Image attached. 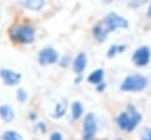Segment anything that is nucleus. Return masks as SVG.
I'll list each match as a JSON object with an SVG mask.
<instances>
[{
	"label": "nucleus",
	"mask_w": 151,
	"mask_h": 140,
	"mask_svg": "<svg viewBox=\"0 0 151 140\" xmlns=\"http://www.w3.org/2000/svg\"><path fill=\"white\" fill-rule=\"evenodd\" d=\"M11 40L20 45H29L35 40V28L31 24H15L8 30Z\"/></svg>",
	"instance_id": "1"
},
{
	"label": "nucleus",
	"mask_w": 151,
	"mask_h": 140,
	"mask_svg": "<svg viewBox=\"0 0 151 140\" xmlns=\"http://www.w3.org/2000/svg\"><path fill=\"white\" fill-rule=\"evenodd\" d=\"M141 120H142L141 113L137 112L135 106L129 105L128 106V109L125 112H122L117 117L116 122H117V126L122 131L131 132V131H134L137 127V125L141 122Z\"/></svg>",
	"instance_id": "2"
},
{
	"label": "nucleus",
	"mask_w": 151,
	"mask_h": 140,
	"mask_svg": "<svg viewBox=\"0 0 151 140\" xmlns=\"http://www.w3.org/2000/svg\"><path fill=\"white\" fill-rule=\"evenodd\" d=\"M148 85V79L142 74H132L128 75L123 82L121 84L119 88L124 92H141Z\"/></svg>",
	"instance_id": "3"
},
{
	"label": "nucleus",
	"mask_w": 151,
	"mask_h": 140,
	"mask_svg": "<svg viewBox=\"0 0 151 140\" xmlns=\"http://www.w3.org/2000/svg\"><path fill=\"white\" fill-rule=\"evenodd\" d=\"M102 25L106 27V30L109 33V32H114L117 28H128L129 23L125 18H123L116 13H110L104 18Z\"/></svg>",
	"instance_id": "4"
},
{
	"label": "nucleus",
	"mask_w": 151,
	"mask_h": 140,
	"mask_svg": "<svg viewBox=\"0 0 151 140\" xmlns=\"http://www.w3.org/2000/svg\"><path fill=\"white\" fill-rule=\"evenodd\" d=\"M97 132V121L93 113H88L83 121L82 140H91Z\"/></svg>",
	"instance_id": "5"
},
{
	"label": "nucleus",
	"mask_w": 151,
	"mask_h": 140,
	"mask_svg": "<svg viewBox=\"0 0 151 140\" xmlns=\"http://www.w3.org/2000/svg\"><path fill=\"white\" fill-rule=\"evenodd\" d=\"M59 60V53L53 47H45L39 52V64L41 66H49Z\"/></svg>",
	"instance_id": "6"
},
{
	"label": "nucleus",
	"mask_w": 151,
	"mask_h": 140,
	"mask_svg": "<svg viewBox=\"0 0 151 140\" xmlns=\"http://www.w3.org/2000/svg\"><path fill=\"white\" fill-rule=\"evenodd\" d=\"M150 57V50L147 46H142L135 51V53L132 55V63L138 67H143V66H147L149 64Z\"/></svg>",
	"instance_id": "7"
},
{
	"label": "nucleus",
	"mask_w": 151,
	"mask_h": 140,
	"mask_svg": "<svg viewBox=\"0 0 151 140\" xmlns=\"http://www.w3.org/2000/svg\"><path fill=\"white\" fill-rule=\"evenodd\" d=\"M0 77L5 85L7 86H15L21 80V74L9 69H1L0 70Z\"/></svg>",
	"instance_id": "8"
},
{
	"label": "nucleus",
	"mask_w": 151,
	"mask_h": 140,
	"mask_svg": "<svg viewBox=\"0 0 151 140\" xmlns=\"http://www.w3.org/2000/svg\"><path fill=\"white\" fill-rule=\"evenodd\" d=\"M87 67V55L86 53H78L73 61V70L76 74H82V72Z\"/></svg>",
	"instance_id": "9"
},
{
	"label": "nucleus",
	"mask_w": 151,
	"mask_h": 140,
	"mask_svg": "<svg viewBox=\"0 0 151 140\" xmlns=\"http://www.w3.org/2000/svg\"><path fill=\"white\" fill-rule=\"evenodd\" d=\"M20 5L26 9L38 12V11H41L45 7L46 0H21Z\"/></svg>",
	"instance_id": "10"
},
{
	"label": "nucleus",
	"mask_w": 151,
	"mask_h": 140,
	"mask_svg": "<svg viewBox=\"0 0 151 140\" xmlns=\"http://www.w3.org/2000/svg\"><path fill=\"white\" fill-rule=\"evenodd\" d=\"M0 118L5 122H9L15 118V113L9 105H1L0 106Z\"/></svg>",
	"instance_id": "11"
},
{
	"label": "nucleus",
	"mask_w": 151,
	"mask_h": 140,
	"mask_svg": "<svg viewBox=\"0 0 151 140\" xmlns=\"http://www.w3.org/2000/svg\"><path fill=\"white\" fill-rule=\"evenodd\" d=\"M103 78H104V71L102 70V69H97V70L93 71L88 75V81L90 84L99 85V84L103 82Z\"/></svg>",
	"instance_id": "12"
},
{
	"label": "nucleus",
	"mask_w": 151,
	"mask_h": 140,
	"mask_svg": "<svg viewBox=\"0 0 151 140\" xmlns=\"http://www.w3.org/2000/svg\"><path fill=\"white\" fill-rule=\"evenodd\" d=\"M93 33H94V36L96 38V40L99 42H103L108 38V31L106 30V27L102 24L96 25L95 28L93 30Z\"/></svg>",
	"instance_id": "13"
},
{
	"label": "nucleus",
	"mask_w": 151,
	"mask_h": 140,
	"mask_svg": "<svg viewBox=\"0 0 151 140\" xmlns=\"http://www.w3.org/2000/svg\"><path fill=\"white\" fill-rule=\"evenodd\" d=\"M66 108H67V103L60 101L59 104H56V106H55V109H54L52 117H53V118H56V119L63 117V114L66 113Z\"/></svg>",
	"instance_id": "14"
},
{
	"label": "nucleus",
	"mask_w": 151,
	"mask_h": 140,
	"mask_svg": "<svg viewBox=\"0 0 151 140\" xmlns=\"http://www.w3.org/2000/svg\"><path fill=\"white\" fill-rule=\"evenodd\" d=\"M82 114H83V106L81 103H78V101H75V103H73L72 104V117H73V119H80L81 117H82Z\"/></svg>",
	"instance_id": "15"
},
{
	"label": "nucleus",
	"mask_w": 151,
	"mask_h": 140,
	"mask_svg": "<svg viewBox=\"0 0 151 140\" xmlns=\"http://www.w3.org/2000/svg\"><path fill=\"white\" fill-rule=\"evenodd\" d=\"M1 140H24V138L21 134H19L15 131H6L2 134Z\"/></svg>",
	"instance_id": "16"
},
{
	"label": "nucleus",
	"mask_w": 151,
	"mask_h": 140,
	"mask_svg": "<svg viewBox=\"0 0 151 140\" xmlns=\"http://www.w3.org/2000/svg\"><path fill=\"white\" fill-rule=\"evenodd\" d=\"M125 50V46H118V45H113L110 48H109V51H108V58H113L115 57L116 54H118V53H122L123 51Z\"/></svg>",
	"instance_id": "17"
},
{
	"label": "nucleus",
	"mask_w": 151,
	"mask_h": 140,
	"mask_svg": "<svg viewBox=\"0 0 151 140\" xmlns=\"http://www.w3.org/2000/svg\"><path fill=\"white\" fill-rule=\"evenodd\" d=\"M28 98V93L24 90V88H19L17 91V99L20 101V103H25Z\"/></svg>",
	"instance_id": "18"
},
{
	"label": "nucleus",
	"mask_w": 151,
	"mask_h": 140,
	"mask_svg": "<svg viewBox=\"0 0 151 140\" xmlns=\"http://www.w3.org/2000/svg\"><path fill=\"white\" fill-rule=\"evenodd\" d=\"M141 140H151V128L145 127V128L142 131Z\"/></svg>",
	"instance_id": "19"
},
{
	"label": "nucleus",
	"mask_w": 151,
	"mask_h": 140,
	"mask_svg": "<svg viewBox=\"0 0 151 140\" xmlns=\"http://www.w3.org/2000/svg\"><path fill=\"white\" fill-rule=\"evenodd\" d=\"M49 140H63V137H62V134L60 132H53Z\"/></svg>",
	"instance_id": "20"
},
{
	"label": "nucleus",
	"mask_w": 151,
	"mask_h": 140,
	"mask_svg": "<svg viewBox=\"0 0 151 140\" xmlns=\"http://www.w3.org/2000/svg\"><path fill=\"white\" fill-rule=\"evenodd\" d=\"M68 61H69V57H63L60 65H61L62 67H67V66H68Z\"/></svg>",
	"instance_id": "21"
},
{
	"label": "nucleus",
	"mask_w": 151,
	"mask_h": 140,
	"mask_svg": "<svg viewBox=\"0 0 151 140\" xmlns=\"http://www.w3.org/2000/svg\"><path fill=\"white\" fill-rule=\"evenodd\" d=\"M37 127H38V128L41 131V132H42V133H45V132H46V126H45V124H43V122H39Z\"/></svg>",
	"instance_id": "22"
},
{
	"label": "nucleus",
	"mask_w": 151,
	"mask_h": 140,
	"mask_svg": "<svg viewBox=\"0 0 151 140\" xmlns=\"http://www.w3.org/2000/svg\"><path fill=\"white\" fill-rule=\"evenodd\" d=\"M106 88V84H103V82H101V84H99L97 85V91H100V92H102L103 90Z\"/></svg>",
	"instance_id": "23"
},
{
	"label": "nucleus",
	"mask_w": 151,
	"mask_h": 140,
	"mask_svg": "<svg viewBox=\"0 0 151 140\" xmlns=\"http://www.w3.org/2000/svg\"><path fill=\"white\" fill-rule=\"evenodd\" d=\"M29 117H31V120H35V119H37V115H35L34 113H31Z\"/></svg>",
	"instance_id": "24"
},
{
	"label": "nucleus",
	"mask_w": 151,
	"mask_h": 140,
	"mask_svg": "<svg viewBox=\"0 0 151 140\" xmlns=\"http://www.w3.org/2000/svg\"><path fill=\"white\" fill-rule=\"evenodd\" d=\"M148 17L151 18V4H150V6H149V9H148Z\"/></svg>",
	"instance_id": "25"
},
{
	"label": "nucleus",
	"mask_w": 151,
	"mask_h": 140,
	"mask_svg": "<svg viewBox=\"0 0 151 140\" xmlns=\"http://www.w3.org/2000/svg\"><path fill=\"white\" fill-rule=\"evenodd\" d=\"M118 140H122V139H118Z\"/></svg>",
	"instance_id": "26"
}]
</instances>
